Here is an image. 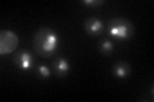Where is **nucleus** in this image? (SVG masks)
I'll list each match as a JSON object with an SVG mask.
<instances>
[{"instance_id":"10","label":"nucleus","mask_w":154,"mask_h":102,"mask_svg":"<svg viewBox=\"0 0 154 102\" xmlns=\"http://www.w3.org/2000/svg\"><path fill=\"white\" fill-rule=\"evenodd\" d=\"M104 1L103 0H84L82 4H85V5H88V7H99V5H102Z\"/></svg>"},{"instance_id":"8","label":"nucleus","mask_w":154,"mask_h":102,"mask_svg":"<svg viewBox=\"0 0 154 102\" xmlns=\"http://www.w3.org/2000/svg\"><path fill=\"white\" fill-rule=\"evenodd\" d=\"M100 51L103 52V54H110V52L113 51V43L112 41H109V40H104L102 43H100Z\"/></svg>"},{"instance_id":"4","label":"nucleus","mask_w":154,"mask_h":102,"mask_svg":"<svg viewBox=\"0 0 154 102\" xmlns=\"http://www.w3.org/2000/svg\"><path fill=\"white\" fill-rule=\"evenodd\" d=\"M14 64H17V66L21 70H30L32 66V56L30 52L26 51H19L14 56Z\"/></svg>"},{"instance_id":"1","label":"nucleus","mask_w":154,"mask_h":102,"mask_svg":"<svg viewBox=\"0 0 154 102\" xmlns=\"http://www.w3.org/2000/svg\"><path fill=\"white\" fill-rule=\"evenodd\" d=\"M59 37L50 28H41L33 38V47L40 56H50L58 47Z\"/></svg>"},{"instance_id":"2","label":"nucleus","mask_w":154,"mask_h":102,"mask_svg":"<svg viewBox=\"0 0 154 102\" xmlns=\"http://www.w3.org/2000/svg\"><path fill=\"white\" fill-rule=\"evenodd\" d=\"M108 31L112 36L119 38V40H127L132 36L134 27L127 19H113L110 22Z\"/></svg>"},{"instance_id":"5","label":"nucleus","mask_w":154,"mask_h":102,"mask_svg":"<svg viewBox=\"0 0 154 102\" xmlns=\"http://www.w3.org/2000/svg\"><path fill=\"white\" fill-rule=\"evenodd\" d=\"M104 24L99 18H90L85 23V30L90 35H99L103 31Z\"/></svg>"},{"instance_id":"3","label":"nucleus","mask_w":154,"mask_h":102,"mask_svg":"<svg viewBox=\"0 0 154 102\" xmlns=\"http://www.w3.org/2000/svg\"><path fill=\"white\" fill-rule=\"evenodd\" d=\"M18 46V36L11 31H3L0 35V54H11Z\"/></svg>"},{"instance_id":"6","label":"nucleus","mask_w":154,"mask_h":102,"mask_svg":"<svg viewBox=\"0 0 154 102\" xmlns=\"http://www.w3.org/2000/svg\"><path fill=\"white\" fill-rule=\"evenodd\" d=\"M54 69L57 71L58 75H66L68 74L69 71V63L64 57H59L57 59V61L54 63Z\"/></svg>"},{"instance_id":"7","label":"nucleus","mask_w":154,"mask_h":102,"mask_svg":"<svg viewBox=\"0 0 154 102\" xmlns=\"http://www.w3.org/2000/svg\"><path fill=\"white\" fill-rule=\"evenodd\" d=\"M130 65L126 64V63H118V64H116L114 68H113V73L116 77H118V78H126V77L130 74Z\"/></svg>"},{"instance_id":"9","label":"nucleus","mask_w":154,"mask_h":102,"mask_svg":"<svg viewBox=\"0 0 154 102\" xmlns=\"http://www.w3.org/2000/svg\"><path fill=\"white\" fill-rule=\"evenodd\" d=\"M37 73L41 78H49L50 77V69L45 65H38L37 68Z\"/></svg>"}]
</instances>
